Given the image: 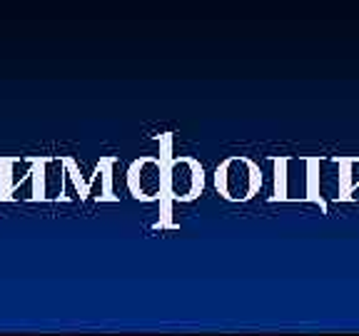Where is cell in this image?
Listing matches in <instances>:
<instances>
[{"instance_id": "6da1fadb", "label": "cell", "mask_w": 359, "mask_h": 336, "mask_svg": "<svg viewBox=\"0 0 359 336\" xmlns=\"http://www.w3.org/2000/svg\"><path fill=\"white\" fill-rule=\"evenodd\" d=\"M123 336H152V334H123Z\"/></svg>"}, {"instance_id": "7a4b0ae2", "label": "cell", "mask_w": 359, "mask_h": 336, "mask_svg": "<svg viewBox=\"0 0 359 336\" xmlns=\"http://www.w3.org/2000/svg\"><path fill=\"white\" fill-rule=\"evenodd\" d=\"M0 336H11V334H0ZM15 336H20V334H15Z\"/></svg>"}]
</instances>
